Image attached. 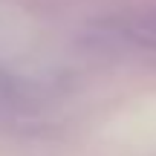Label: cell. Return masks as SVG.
<instances>
[{
    "label": "cell",
    "instance_id": "cell-1",
    "mask_svg": "<svg viewBox=\"0 0 156 156\" xmlns=\"http://www.w3.org/2000/svg\"><path fill=\"white\" fill-rule=\"evenodd\" d=\"M130 32H133V38H136V41L156 46V12H153V15L139 17V20H136L133 26H130Z\"/></svg>",
    "mask_w": 156,
    "mask_h": 156
}]
</instances>
